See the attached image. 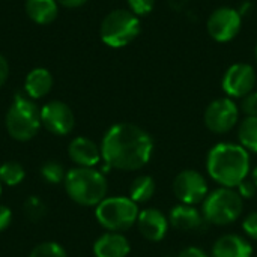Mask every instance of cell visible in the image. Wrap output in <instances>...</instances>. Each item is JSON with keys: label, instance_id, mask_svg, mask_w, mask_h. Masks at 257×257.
I'll use <instances>...</instances> for the list:
<instances>
[{"label": "cell", "instance_id": "cell-1", "mask_svg": "<svg viewBox=\"0 0 257 257\" xmlns=\"http://www.w3.org/2000/svg\"><path fill=\"white\" fill-rule=\"evenodd\" d=\"M154 154V140L134 123H116L102 137L101 155L105 164L117 170H139Z\"/></svg>", "mask_w": 257, "mask_h": 257}, {"label": "cell", "instance_id": "cell-2", "mask_svg": "<svg viewBox=\"0 0 257 257\" xmlns=\"http://www.w3.org/2000/svg\"><path fill=\"white\" fill-rule=\"evenodd\" d=\"M206 170L209 176L221 187H238L250 173V155L241 145L218 143L206 158Z\"/></svg>", "mask_w": 257, "mask_h": 257}, {"label": "cell", "instance_id": "cell-3", "mask_svg": "<svg viewBox=\"0 0 257 257\" xmlns=\"http://www.w3.org/2000/svg\"><path fill=\"white\" fill-rule=\"evenodd\" d=\"M65 190L81 206H98L107 196V179L93 167H75L66 172Z\"/></svg>", "mask_w": 257, "mask_h": 257}, {"label": "cell", "instance_id": "cell-4", "mask_svg": "<svg viewBox=\"0 0 257 257\" xmlns=\"http://www.w3.org/2000/svg\"><path fill=\"white\" fill-rule=\"evenodd\" d=\"M6 130L14 140L27 142L33 139L41 128V110L32 98L17 93L6 113Z\"/></svg>", "mask_w": 257, "mask_h": 257}, {"label": "cell", "instance_id": "cell-5", "mask_svg": "<svg viewBox=\"0 0 257 257\" xmlns=\"http://www.w3.org/2000/svg\"><path fill=\"white\" fill-rule=\"evenodd\" d=\"M244 208V199L233 188L221 187L211 191L203 200L202 214L214 226H229L235 223Z\"/></svg>", "mask_w": 257, "mask_h": 257}, {"label": "cell", "instance_id": "cell-6", "mask_svg": "<svg viewBox=\"0 0 257 257\" xmlns=\"http://www.w3.org/2000/svg\"><path fill=\"white\" fill-rule=\"evenodd\" d=\"M98 223L108 232H125L137 223L139 208L130 197H105L95 209Z\"/></svg>", "mask_w": 257, "mask_h": 257}, {"label": "cell", "instance_id": "cell-7", "mask_svg": "<svg viewBox=\"0 0 257 257\" xmlns=\"http://www.w3.org/2000/svg\"><path fill=\"white\" fill-rule=\"evenodd\" d=\"M101 39L113 48H120L133 42L140 33V21L136 14L125 9L111 11L101 23Z\"/></svg>", "mask_w": 257, "mask_h": 257}, {"label": "cell", "instance_id": "cell-8", "mask_svg": "<svg viewBox=\"0 0 257 257\" xmlns=\"http://www.w3.org/2000/svg\"><path fill=\"white\" fill-rule=\"evenodd\" d=\"M173 193L184 205H197L206 199L208 182L205 176L196 170H182L173 181Z\"/></svg>", "mask_w": 257, "mask_h": 257}, {"label": "cell", "instance_id": "cell-9", "mask_svg": "<svg viewBox=\"0 0 257 257\" xmlns=\"http://www.w3.org/2000/svg\"><path fill=\"white\" fill-rule=\"evenodd\" d=\"M238 117V105L230 98H218L208 105L205 111V125L215 134H226L236 125Z\"/></svg>", "mask_w": 257, "mask_h": 257}, {"label": "cell", "instance_id": "cell-10", "mask_svg": "<svg viewBox=\"0 0 257 257\" xmlns=\"http://www.w3.org/2000/svg\"><path fill=\"white\" fill-rule=\"evenodd\" d=\"M242 17L233 8H218L208 18V32L217 42L232 41L241 30Z\"/></svg>", "mask_w": 257, "mask_h": 257}, {"label": "cell", "instance_id": "cell-11", "mask_svg": "<svg viewBox=\"0 0 257 257\" xmlns=\"http://www.w3.org/2000/svg\"><path fill=\"white\" fill-rule=\"evenodd\" d=\"M256 84V71L248 63H235L223 75L221 86L227 96L244 98L253 92Z\"/></svg>", "mask_w": 257, "mask_h": 257}, {"label": "cell", "instance_id": "cell-12", "mask_svg": "<svg viewBox=\"0 0 257 257\" xmlns=\"http://www.w3.org/2000/svg\"><path fill=\"white\" fill-rule=\"evenodd\" d=\"M41 123L54 136H66L72 131L75 119L68 104L50 101L41 108Z\"/></svg>", "mask_w": 257, "mask_h": 257}, {"label": "cell", "instance_id": "cell-13", "mask_svg": "<svg viewBox=\"0 0 257 257\" xmlns=\"http://www.w3.org/2000/svg\"><path fill=\"white\" fill-rule=\"evenodd\" d=\"M136 224L140 235L151 242H158L164 239L169 230V220L161 211L155 208H148L139 212Z\"/></svg>", "mask_w": 257, "mask_h": 257}, {"label": "cell", "instance_id": "cell-14", "mask_svg": "<svg viewBox=\"0 0 257 257\" xmlns=\"http://www.w3.org/2000/svg\"><path fill=\"white\" fill-rule=\"evenodd\" d=\"M68 154L71 160L77 164V167H95L101 155V148L87 137H77L69 143Z\"/></svg>", "mask_w": 257, "mask_h": 257}, {"label": "cell", "instance_id": "cell-15", "mask_svg": "<svg viewBox=\"0 0 257 257\" xmlns=\"http://www.w3.org/2000/svg\"><path fill=\"white\" fill-rule=\"evenodd\" d=\"M205 217L203 214L191 206V205H178L175 208H172L170 214H169V223L181 232H194V230H200L205 224Z\"/></svg>", "mask_w": 257, "mask_h": 257}, {"label": "cell", "instance_id": "cell-16", "mask_svg": "<svg viewBox=\"0 0 257 257\" xmlns=\"http://www.w3.org/2000/svg\"><path fill=\"white\" fill-rule=\"evenodd\" d=\"M251 244L235 233H227L218 238L212 247V257H251Z\"/></svg>", "mask_w": 257, "mask_h": 257}, {"label": "cell", "instance_id": "cell-17", "mask_svg": "<svg viewBox=\"0 0 257 257\" xmlns=\"http://www.w3.org/2000/svg\"><path fill=\"white\" fill-rule=\"evenodd\" d=\"M130 250L128 239L119 232L104 233L93 244V253L96 257H126Z\"/></svg>", "mask_w": 257, "mask_h": 257}, {"label": "cell", "instance_id": "cell-18", "mask_svg": "<svg viewBox=\"0 0 257 257\" xmlns=\"http://www.w3.org/2000/svg\"><path fill=\"white\" fill-rule=\"evenodd\" d=\"M53 87V77L45 68H35L32 69L24 83V90L29 98L39 99L45 96Z\"/></svg>", "mask_w": 257, "mask_h": 257}, {"label": "cell", "instance_id": "cell-19", "mask_svg": "<svg viewBox=\"0 0 257 257\" xmlns=\"http://www.w3.org/2000/svg\"><path fill=\"white\" fill-rule=\"evenodd\" d=\"M26 12L38 24H50L57 18V0H27Z\"/></svg>", "mask_w": 257, "mask_h": 257}, {"label": "cell", "instance_id": "cell-20", "mask_svg": "<svg viewBox=\"0 0 257 257\" xmlns=\"http://www.w3.org/2000/svg\"><path fill=\"white\" fill-rule=\"evenodd\" d=\"M155 188H157V185H155V181L152 176L140 175L130 185V199L133 202H136L137 205L146 203L154 197Z\"/></svg>", "mask_w": 257, "mask_h": 257}, {"label": "cell", "instance_id": "cell-21", "mask_svg": "<svg viewBox=\"0 0 257 257\" xmlns=\"http://www.w3.org/2000/svg\"><path fill=\"white\" fill-rule=\"evenodd\" d=\"M238 139L239 145L250 151L257 154V116H247L238 130Z\"/></svg>", "mask_w": 257, "mask_h": 257}, {"label": "cell", "instance_id": "cell-22", "mask_svg": "<svg viewBox=\"0 0 257 257\" xmlns=\"http://www.w3.org/2000/svg\"><path fill=\"white\" fill-rule=\"evenodd\" d=\"M24 169L17 161H6L0 166V182L5 185L15 187L24 179Z\"/></svg>", "mask_w": 257, "mask_h": 257}, {"label": "cell", "instance_id": "cell-23", "mask_svg": "<svg viewBox=\"0 0 257 257\" xmlns=\"http://www.w3.org/2000/svg\"><path fill=\"white\" fill-rule=\"evenodd\" d=\"M24 214H26V217H27L30 221L36 223V221H39V220H42V218L45 217V214H47V206H45V203H44L39 197L30 196V197L26 199V202H24Z\"/></svg>", "mask_w": 257, "mask_h": 257}, {"label": "cell", "instance_id": "cell-24", "mask_svg": "<svg viewBox=\"0 0 257 257\" xmlns=\"http://www.w3.org/2000/svg\"><path fill=\"white\" fill-rule=\"evenodd\" d=\"M41 176H42V179L45 182L59 184V182L65 181L66 172H65V169L59 163L48 161V163L42 164V167H41Z\"/></svg>", "mask_w": 257, "mask_h": 257}, {"label": "cell", "instance_id": "cell-25", "mask_svg": "<svg viewBox=\"0 0 257 257\" xmlns=\"http://www.w3.org/2000/svg\"><path fill=\"white\" fill-rule=\"evenodd\" d=\"M29 257H68L65 248L57 242H42L36 245Z\"/></svg>", "mask_w": 257, "mask_h": 257}, {"label": "cell", "instance_id": "cell-26", "mask_svg": "<svg viewBox=\"0 0 257 257\" xmlns=\"http://www.w3.org/2000/svg\"><path fill=\"white\" fill-rule=\"evenodd\" d=\"M128 5L131 12L139 17V15H148L155 6V0H128Z\"/></svg>", "mask_w": 257, "mask_h": 257}, {"label": "cell", "instance_id": "cell-27", "mask_svg": "<svg viewBox=\"0 0 257 257\" xmlns=\"http://www.w3.org/2000/svg\"><path fill=\"white\" fill-rule=\"evenodd\" d=\"M241 110L247 116H257V92H251L242 98Z\"/></svg>", "mask_w": 257, "mask_h": 257}, {"label": "cell", "instance_id": "cell-28", "mask_svg": "<svg viewBox=\"0 0 257 257\" xmlns=\"http://www.w3.org/2000/svg\"><path fill=\"white\" fill-rule=\"evenodd\" d=\"M242 229L247 233V236L257 241V212H251L245 217L242 223Z\"/></svg>", "mask_w": 257, "mask_h": 257}, {"label": "cell", "instance_id": "cell-29", "mask_svg": "<svg viewBox=\"0 0 257 257\" xmlns=\"http://www.w3.org/2000/svg\"><path fill=\"white\" fill-rule=\"evenodd\" d=\"M257 187L254 185L253 181H248V179H244L239 185H238V193L242 199H253L254 194H256Z\"/></svg>", "mask_w": 257, "mask_h": 257}, {"label": "cell", "instance_id": "cell-30", "mask_svg": "<svg viewBox=\"0 0 257 257\" xmlns=\"http://www.w3.org/2000/svg\"><path fill=\"white\" fill-rule=\"evenodd\" d=\"M12 221V212L8 206L0 205V232L6 230Z\"/></svg>", "mask_w": 257, "mask_h": 257}, {"label": "cell", "instance_id": "cell-31", "mask_svg": "<svg viewBox=\"0 0 257 257\" xmlns=\"http://www.w3.org/2000/svg\"><path fill=\"white\" fill-rule=\"evenodd\" d=\"M178 257H209L202 248L199 247H187L184 248Z\"/></svg>", "mask_w": 257, "mask_h": 257}, {"label": "cell", "instance_id": "cell-32", "mask_svg": "<svg viewBox=\"0 0 257 257\" xmlns=\"http://www.w3.org/2000/svg\"><path fill=\"white\" fill-rule=\"evenodd\" d=\"M9 77V63L8 60L0 54V86L5 84V81Z\"/></svg>", "mask_w": 257, "mask_h": 257}, {"label": "cell", "instance_id": "cell-33", "mask_svg": "<svg viewBox=\"0 0 257 257\" xmlns=\"http://www.w3.org/2000/svg\"><path fill=\"white\" fill-rule=\"evenodd\" d=\"M87 0H57V3H60L65 8H78L83 6Z\"/></svg>", "mask_w": 257, "mask_h": 257}, {"label": "cell", "instance_id": "cell-34", "mask_svg": "<svg viewBox=\"0 0 257 257\" xmlns=\"http://www.w3.org/2000/svg\"><path fill=\"white\" fill-rule=\"evenodd\" d=\"M251 181L254 182V185L257 187V167L253 170V172H251Z\"/></svg>", "mask_w": 257, "mask_h": 257}, {"label": "cell", "instance_id": "cell-35", "mask_svg": "<svg viewBox=\"0 0 257 257\" xmlns=\"http://www.w3.org/2000/svg\"><path fill=\"white\" fill-rule=\"evenodd\" d=\"M0 194H2V182H0Z\"/></svg>", "mask_w": 257, "mask_h": 257}, {"label": "cell", "instance_id": "cell-36", "mask_svg": "<svg viewBox=\"0 0 257 257\" xmlns=\"http://www.w3.org/2000/svg\"><path fill=\"white\" fill-rule=\"evenodd\" d=\"M256 57H257V45H256Z\"/></svg>", "mask_w": 257, "mask_h": 257}, {"label": "cell", "instance_id": "cell-37", "mask_svg": "<svg viewBox=\"0 0 257 257\" xmlns=\"http://www.w3.org/2000/svg\"><path fill=\"white\" fill-rule=\"evenodd\" d=\"M167 257H170V256H167Z\"/></svg>", "mask_w": 257, "mask_h": 257}]
</instances>
